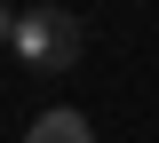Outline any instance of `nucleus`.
Masks as SVG:
<instances>
[{
	"mask_svg": "<svg viewBox=\"0 0 159 143\" xmlns=\"http://www.w3.org/2000/svg\"><path fill=\"white\" fill-rule=\"evenodd\" d=\"M24 143H96V127H88V111L56 103V111H40V119L24 127Z\"/></svg>",
	"mask_w": 159,
	"mask_h": 143,
	"instance_id": "nucleus-2",
	"label": "nucleus"
},
{
	"mask_svg": "<svg viewBox=\"0 0 159 143\" xmlns=\"http://www.w3.org/2000/svg\"><path fill=\"white\" fill-rule=\"evenodd\" d=\"M8 56L24 64V72H80V56H88V24L72 16V8H56V0H24V8H8Z\"/></svg>",
	"mask_w": 159,
	"mask_h": 143,
	"instance_id": "nucleus-1",
	"label": "nucleus"
}]
</instances>
